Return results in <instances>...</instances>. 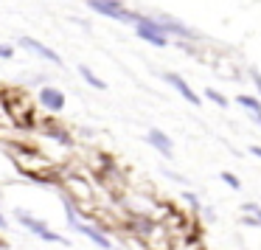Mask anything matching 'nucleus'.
I'll use <instances>...</instances> for the list:
<instances>
[{
  "label": "nucleus",
  "instance_id": "nucleus-18",
  "mask_svg": "<svg viewBox=\"0 0 261 250\" xmlns=\"http://www.w3.org/2000/svg\"><path fill=\"white\" fill-rule=\"evenodd\" d=\"M14 57V48L12 45H0V59H12Z\"/></svg>",
  "mask_w": 261,
  "mask_h": 250
},
{
  "label": "nucleus",
  "instance_id": "nucleus-19",
  "mask_svg": "<svg viewBox=\"0 0 261 250\" xmlns=\"http://www.w3.org/2000/svg\"><path fill=\"white\" fill-rule=\"evenodd\" d=\"M250 152H253L255 158H261V146H250Z\"/></svg>",
  "mask_w": 261,
  "mask_h": 250
},
{
  "label": "nucleus",
  "instance_id": "nucleus-8",
  "mask_svg": "<svg viewBox=\"0 0 261 250\" xmlns=\"http://www.w3.org/2000/svg\"><path fill=\"white\" fill-rule=\"evenodd\" d=\"M73 228H76V231H82V233H85V236L90 239V242H96L98 247H104V250H110V247H113V242H110V239L104 236L101 231H96L93 225H85V222H76Z\"/></svg>",
  "mask_w": 261,
  "mask_h": 250
},
{
  "label": "nucleus",
  "instance_id": "nucleus-5",
  "mask_svg": "<svg viewBox=\"0 0 261 250\" xmlns=\"http://www.w3.org/2000/svg\"><path fill=\"white\" fill-rule=\"evenodd\" d=\"M163 82H169V85L174 87V90L180 93V96L186 98L188 104H194V107H199V102H202V98H199L197 93L191 90V85H186V79H180L177 73H163Z\"/></svg>",
  "mask_w": 261,
  "mask_h": 250
},
{
  "label": "nucleus",
  "instance_id": "nucleus-17",
  "mask_svg": "<svg viewBox=\"0 0 261 250\" xmlns=\"http://www.w3.org/2000/svg\"><path fill=\"white\" fill-rule=\"evenodd\" d=\"M250 79H253V85H255V90L261 93V73H258V68H253L250 70Z\"/></svg>",
  "mask_w": 261,
  "mask_h": 250
},
{
  "label": "nucleus",
  "instance_id": "nucleus-4",
  "mask_svg": "<svg viewBox=\"0 0 261 250\" xmlns=\"http://www.w3.org/2000/svg\"><path fill=\"white\" fill-rule=\"evenodd\" d=\"M146 141L152 143V146L158 149V152L163 155V158H169V160L174 158V143H171V138L166 135L163 130H158V127H152V130L146 132Z\"/></svg>",
  "mask_w": 261,
  "mask_h": 250
},
{
  "label": "nucleus",
  "instance_id": "nucleus-15",
  "mask_svg": "<svg viewBox=\"0 0 261 250\" xmlns=\"http://www.w3.org/2000/svg\"><path fill=\"white\" fill-rule=\"evenodd\" d=\"M242 211H244L247 216H253V219H258V225H261V205H258V203H244Z\"/></svg>",
  "mask_w": 261,
  "mask_h": 250
},
{
  "label": "nucleus",
  "instance_id": "nucleus-2",
  "mask_svg": "<svg viewBox=\"0 0 261 250\" xmlns=\"http://www.w3.org/2000/svg\"><path fill=\"white\" fill-rule=\"evenodd\" d=\"M158 20H160V26H163V34H166V37L174 34L180 42H186V40L199 42V40H202V37H199V31H194V29H188V26H182L180 20L169 17V14H158Z\"/></svg>",
  "mask_w": 261,
  "mask_h": 250
},
{
  "label": "nucleus",
  "instance_id": "nucleus-7",
  "mask_svg": "<svg viewBox=\"0 0 261 250\" xmlns=\"http://www.w3.org/2000/svg\"><path fill=\"white\" fill-rule=\"evenodd\" d=\"M40 104H42V107H48L51 113H59V110L65 107L62 90H57V87H42V90H40Z\"/></svg>",
  "mask_w": 261,
  "mask_h": 250
},
{
  "label": "nucleus",
  "instance_id": "nucleus-9",
  "mask_svg": "<svg viewBox=\"0 0 261 250\" xmlns=\"http://www.w3.org/2000/svg\"><path fill=\"white\" fill-rule=\"evenodd\" d=\"M236 102L242 104V107L255 118V124L261 127V102H258V96H247V93H242V96H236Z\"/></svg>",
  "mask_w": 261,
  "mask_h": 250
},
{
  "label": "nucleus",
  "instance_id": "nucleus-20",
  "mask_svg": "<svg viewBox=\"0 0 261 250\" xmlns=\"http://www.w3.org/2000/svg\"><path fill=\"white\" fill-rule=\"evenodd\" d=\"M0 228H6V219H3V216H0Z\"/></svg>",
  "mask_w": 261,
  "mask_h": 250
},
{
  "label": "nucleus",
  "instance_id": "nucleus-14",
  "mask_svg": "<svg viewBox=\"0 0 261 250\" xmlns=\"http://www.w3.org/2000/svg\"><path fill=\"white\" fill-rule=\"evenodd\" d=\"M205 98H208V102H214L216 107H227V104H230V102H227V98L222 96L219 90H214V87H205Z\"/></svg>",
  "mask_w": 261,
  "mask_h": 250
},
{
  "label": "nucleus",
  "instance_id": "nucleus-12",
  "mask_svg": "<svg viewBox=\"0 0 261 250\" xmlns=\"http://www.w3.org/2000/svg\"><path fill=\"white\" fill-rule=\"evenodd\" d=\"M48 135H51L54 141H59L62 146H73V138H70L65 130H57V127H48Z\"/></svg>",
  "mask_w": 261,
  "mask_h": 250
},
{
  "label": "nucleus",
  "instance_id": "nucleus-11",
  "mask_svg": "<svg viewBox=\"0 0 261 250\" xmlns=\"http://www.w3.org/2000/svg\"><path fill=\"white\" fill-rule=\"evenodd\" d=\"M79 73L85 76V82H87L90 87H96V90H107V82H101V79H98V76L93 73L90 68H87V65H79Z\"/></svg>",
  "mask_w": 261,
  "mask_h": 250
},
{
  "label": "nucleus",
  "instance_id": "nucleus-1",
  "mask_svg": "<svg viewBox=\"0 0 261 250\" xmlns=\"http://www.w3.org/2000/svg\"><path fill=\"white\" fill-rule=\"evenodd\" d=\"M87 3H90L93 12L104 14V17H113V20H118V23L138 26V20H141V12H129V9H124L121 0H87Z\"/></svg>",
  "mask_w": 261,
  "mask_h": 250
},
{
  "label": "nucleus",
  "instance_id": "nucleus-6",
  "mask_svg": "<svg viewBox=\"0 0 261 250\" xmlns=\"http://www.w3.org/2000/svg\"><path fill=\"white\" fill-rule=\"evenodd\" d=\"M20 45H23V48H29V51H34L37 57L48 59V62H54V65H62V57H59L57 51H51L48 45H42V42L31 40V37H23V40H20Z\"/></svg>",
  "mask_w": 261,
  "mask_h": 250
},
{
  "label": "nucleus",
  "instance_id": "nucleus-16",
  "mask_svg": "<svg viewBox=\"0 0 261 250\" xmlns=\"http://www.w3.org/2000/svg\"><path fill=\"white\" fill-rule=\"evenodd\" d=\"M182 199H186V203L191 205V208H197V211H199V197H197V194H191V191H182Z\"/></svg>",
  "mask_w": 261,
  "mask_h": 250
},
{
  "label": "nucleus",
  "instance_id": "nucleus-10",
  "mask_svg": "<svg viewBox=\"0 0 261 250\" xmlns=\"http://www.w3.org/2000/svg\"><path fill=\"white\" fill-rule=\"evenodd\" d=\"M135 34L141 37L143 42H149V45H154V48H166V45H169V37H163V34H154V31L135 29Z\"/></svg>",
  "mask_w": 261,
  "mask_h": 250
},
{
  "label": "nucleus",
  "instance_id": "nucleus-3",
  "mask_svg": "<svg viewBox=\"0 0 261 250\" xmlns=\"http://www.w3.org/2000/svg\"><path fill=\"white\" fill-rule=\"evenodd\" d=\"M17 219H20V225H25L31 233H34V236L45 239V242H59V244H68L62 236H59V233H54L51 228L45 225V222H40V219H34V216H29L25 211H17Z\"/></svg>",
  "mask_w": 261,
  "mask_h": 250
},
{
  "label": "nucleus",
  "instance_id": "nucleus-13",
  "mask_svg": "<svg viewBox=\"0 0 261 250\" xmlns=\"http://www.w3.org/2000/svg\"><path fill=\"white\" fill-rule=\"evenodd\" d=\"M219 180L225 183V186H230V191H242V180H239L233 171H219Z\"/></svg>",
  "mask_w": 261,
  "mask_h": 250
}]
</instances>
